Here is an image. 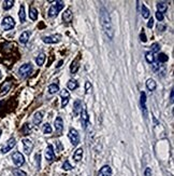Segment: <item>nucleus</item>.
Segmentation results:
<instances>
[{
	"mask_svg": "<svg viewBox=\"0 0 174 176\" xmlns=\"http://www.w3.org/2000/svg\"><path fill=\"white\" fill-rule=\"evenodd\" d=\"M83 109V104L80 100H76L73 104V113H74V116H79L80 113H82Z\"/></svg>",
	"mask_w": 174,
	"mask_h": 176,
	"instance_id": "obj_13",
	"label": "nucleus"
},
{
	"mask_svg": "<svg viewBox=\"0 0 174 176\" xmlns=\"http://www.w3.org/2000/svg\"><path fill=\"white\" fill-rule=\"evenodd\" d=\"M13 174H14V176H27L26 173L24 172V171H22V170H20V169H14Z\"/></svg>",
	"mask_w": 174,
	"mask_h": 176,
	"instance_id": "obj_37",
	"label": "nucleus"
},
{
	"mask_svg": "<svg viewBox=\"0 0 174 176\" xmlns=\"http://www.w3.org/2000/svg\"><path fill=\"white\" fill-rule=\"evenodd\" d=\"M98 176H112V169L111 166L104 165L102 166L98 173Z\"/></svg>",
	"mask_w": 174,
	"mask_h": 176,
	"instance_id": "obj_16",
	"label": "nucleus"
},
{
	"mask_svg": "<svg viewBox=\"0 0 174 176\" xmlns=\"http://www.w3.org/2000/svg\"><path fill=\"white\" fill-rule=\"evenodd\" d=\"M45 158L47 160V162L49 163H52L55 159V155H54V150H53V147L49 145L47 148H46V151H45Z\"/></svg>",
	"mask_w": 174,
	"mask_h": 176,
	"instance_id": "obj_11",
	"label": "nucleus"
},
{
	"mask_svg": "<svg viewBox=\"0 0 174 176\" xmlns=\"http://www.w3.org/2000/svg\"><path fill=\"white\" fill-rule=\"evenodd\" d=\"M158 30H159V31H160V29H164V28H166V27L164 26H162V25H160V24H159V25H158Z\"/></svg>",
	"mask_w": 174,
	"mask_h": 176,
	"instance_id": "obj_45",
	"label": "nucleus"
},
{
	"mask_svg": "<svg viewBox=\"0 0 174 176\" xmlns=\"http://www.w3.org/2000/svg\"><path fill=\"white\" fill-rule=\"evenodd\" d=\"M140 39H141V41L142 42H146V35H145V33L144 31H142L141 33H140Z\"/></svg>",
	"mask_w": 174,
	"mask_h": 176,
	"instance_id": "obj_40",
	"label": "nucleus"
},
{
	"mask_svg": "<svg viewBox=\"0 0 174 176\" xmlns=\"http://www.w3.org/2000/svg\"><path fill=\"white\" fill-rule=\"evenodd\" d=\"M156 17H157V20L159 22H161V21L163 20V14H161L160 12H156Z\"/></svg>",
	"mask_w": 174,
	"mask_h": 176,
	"instance_id": "obj_42",
	"label": "nucleus"
},
{
	"mask_svg": "<svg viewBox=\"0 0 174 176\" xmlns=\"http://www.w3.org/2000/svg\"><path fill=\"white\" fill-rule=\"evenodd\" d=\"M61 64H63V61H60L59 63H58V65H57V67H60V66H61Z\"/></svg>",
	"mask_w": 174,
	"mask_h": 176,
	"instance_id": "obj_47",
	"label": "nucleus"
},
{
	"mask_svg": "<svg viewBox=\"0 0 174 176\" xmlns=\"http://www.w3.org/2000/svg\"><path fill=\"white\" fill-rule=\"evenodd\" d=\"M13 6H14L13 0H6V1L4 2V10H10Z\"/></svg>",
	"mask_w": 174,
	"mask_h": 176,
	"instance_id": "obj_29",
	"label": "nucleus"
},
{
	"mask_svg": "<svg viewBox=\"0 0 174 176\" xmlns=\"http://www.w3.org/2000/svg\"><path fill=\"white\" fill-rule=\"evenodd\" d=\"M149 10H148L147 8H146V6H144V4H142V16L144 17V19H148L149 17Z\"/></svg>",
	"mask_w": 174,
	"mask_h": 176,
	"instance_id": "obj_32",
	"label": "nucleus"
},
{
	"mask_svg": "<svg viewBox=\"0 0 174 176\" xmlns=\"http://www.w3.org/2000/svg\"><path fill=\"white\" fill-rule=\"evenodd\" d=\"M144 176H151V167H146V169H145Z\"/></svg>",
	"mask_w": 174,
	"mask_h": 176,
	"instance_id": "obj_41",
	"label": "nucleus"
},
{
	"mask_svg": "<svg viewBox=\"0 0 174 176\" xmlns=\"http://www.w3.org/2000/svg\"><path fill=\"white\" fill-rule=\"evenodd\" d=\"M36 160L37 162H38V167L40 166V160H41V156H40V153H37L36 155Z\"/></svg>",
	"mask_w": 174,
	"mask_h": 176,
	"instance_id": "obj_44",
	"label": "nucleus"
},
{
	"mask_svg": "<svg viewBox=\"0 0 174 176\" xmlns=\"http://www.w3.org/2000/svg\"><path fill=\"white\" fill-rule=\"evenodd\" d=\"M72 165L69 163V161H66V162L63 164V170H65V171H70V170H72Z\"/></svg>",
	"mask_w": 174,
	"mask_h": 176,
	"instance_id": "obj_38",
	"label": "nucleus"
},
{
	"mask_svg": "<svg viewBox=\"0 0 174 176\" xmlns=\"http://www.w3.org/2000/svg\"><path fill=\"white\" fill-rule=\"evenodd\" d=\"M1 77H2V75H1V71H0V79H1Z\"/></svg>",
	"mask_w": 174,
	"mask_h": 176,
	"instance_id": "obj_49",
	"label": "nucleus"
},
{
	"mask_svg": "<svg viewBox=\"0 0 174 176\" xmlns=\"http://www.w3.org/2000/svg\"><path fill=\"white\" fill-rule=\"evenodd\" d=\"M69 140L70 142H71V144H72L73 146H76L77 144L80 143V135H79V132L76 131L75 129H70L69 131Z\"/></svg>",
	"mask_w": 174,
	"mask_h": 176,
	"instance_id": "obj_5",
	"label": "nucleus"
},
{
	"mask_svg": "<svg viewBox=\"0 0 174 176\" xmlns=\"http://www.w3.org/2000/svg\"><path fill=\"white\" fill-rule=\"evenodd\" d=\"M29 17L31 21H37L38 19V11H37L36 8L33 7H30L29 9Z\"/></svg>",
	"mask_w": 174,
	"mask_h": 176,
	"instance_id": "obj_23",
	"label": "nucleus"
},
{
	"mask_svg": "<svg viewBox=\"0 0 174 176\" xmlns=\"http://www.w3.org/2000/svg\"><path fill=\"white\" fill-rule=\"evenodd\" d=\"M83 158V148H77L75 150V152L73 155V159L75 160L76 162H80Z\"/></svg>",
	"mask_w": 174,
	"mask_h": 176,
	"instance_id": "obj_20",
	"label": "nucleus"
},
{
	"mask_svg": "<svg viewBox=\"0 0 174 176\" xmlns=\"http://www.w3.org/2000/svg\"><path fill=\"white\" fill-rule=\"evenodd\" d=\"M61 39V36L59 33H56V35H52V36H47V37H43L42 40L43 42L49 43V44H55V43H58Z\"/></svg>",
	"mask_w": 174,
	"mask_h": 176,
	"instance_id": "obj_7",
	"label": "nucleus"
},
{
	"mask_svg": "<svg viewBox=\"0 0 174 176\" xmlns=\"http://www.w3.org/2000/svg\"><path fill=\"white\" fill-rule=\"evenodd\" d=\"M72 19H73V13L71 9H67L63 14V20L65 23H70V22H72Z\"/></svg>",
	"mask_w": 174,
	"mask_h": 176,
	"instance_id": "obj_15",
	"label": "nucleus"
},
{
	"mask_svg": "<svg viewBox=\"0 0 174 176\" xmlns=\"http://www.w3.org/2000/svg\"><path fill=\"white\" fill-rule=\"evenodd\" d=\"M57 91H59V86L57 83H52L49 86V94H55Z\"/></svg>",
	"mask_w": 174,
	"mask_h": 176,
	"instance_id": "obj_26",
	"label": "nucleus"
},
{
	"mask_svg": "<svg viewBox=\"0 0 174 176\" xmlns=\"http://www.w3.org/2000/svg\"><path fill=\"white\" fill-rule=\"evenodd\" d=\"M1 26H2V28L4 30H10L12 28H14V26H15V21H14L13 17L11 16L4 17V20H2V22H1Z\"/></svg>",
	"mask_w": 174,
	"mask_h": 176,
	"instance_id": "obj_4",
	"label": "nucleus"
},
{
	"mask_svg": "<svg viewBox=\"0 0 174 176\" xmlns=\"http://www.w3.org/2000/svg\"><path fill=\"white\" fill-rule=\"evenodd\" d=\"M18 16H20V20L22 23H24V22L26 21V13H25V7H24V6H20Z\"/></svg>",
	"mask_w": 174,
	"mask_h": 176,
	"instance_id": "obj_27",
	"label": "nucleus"
},
{
	"mask_svg": "<svg viewBox=\"0 0 174 176\" xmlns=\"http://www.w3.org/2000/svg\"><path fill=\"white\" fill-rule=\"evenodd\" d=\"M67 86H68V89H69V90H75L76 88L79 86V84H77V82H76L75 80L71 79V80H69V81H68V83H67Z\"/></svg>",
	"mask_w": 174,
	"mask_h": 176,
	"instance_id": "obj_28",
	"label": "nucleus"
},
{
	"mask_svg": "<svg viewBox=\"0 0 174 176\" xmlns=\"http://www.w3.org/2000/svg\"><path fill=\"white\" fill-rule=\"evenodd\" d=\"M29 37H30V33L29 31H24L20 37V42L25 44V43L28 42V40H29Z\"/></svg>",
	"mask_w": 174,
	"mask_h": 176,
	"instance_id": "obj_21",
	"label": "nucleus"
},
{
	"mask_svg": "<svg viewBox=\"0 0 174 176\" xmlns=\"http://www.w3.org/2000/svg\"><path fill=\"white\" fill-rule=\"evenodd\" d=\"M79 69V63H77V61H73L72 64H71V67H70V71L72 73H75Z\"/></svg>",
	"mask_w": 174,
	"mask_h": 176,
	"instance_id": "obj_31",
	"label": "nucleus"
},
{
	"mask_svg": "<svg viewBox=\"0 0 174 176\" xmlns=\"http://www.w3.org/2000/svg\"><path fill=\"white\" fill-rule=\"evenodd\" d=\"M42 131L44 134L52 133V126H51V124H49V123H45V124L42 126Z\"/></svg>",
	"mask_w": 174,
	"mask_h": 176,
	"instance_id": "obj_30",
	"label": "nucleus"
},
{
	"mask_svg": "<svg viewBox=\"0 0 174 176\" xmlns=\"http://www.w3.org/2000/svg\"><path fill=\"white\" fill-rule=\"evenodd\" d=\"M100 21H101L102 28L104 30L105 35L110 39H113V37H114V29H113V25H112L111 22V17H110V14L106 11V9L103 7L100 9Z\"/></svg>",
	"mask_w": 174,
	"mask_h": 176,
	"instance_id": "obj_1",
	"label": "nucleus"
},
{
	"mask_svg": "<svg viewBox=\"0 0 174 176\" xmlns=\"http://www.w3.org/2000/svg\"><path fill=\"white\" fill-rule=\"evenodd\" d=\"M145 58L147 61V63L151 64L154 62V54L151 53V52H147V53L145 54Z\"/></svg>",
	"mask_w": 174,
	"mask_h": 176,
	"instance_id": "obj_35",
	"label": "nucleus"
},
{
	"mask_svg": "<svg viewBox=\"0 0 174 176\" xmlns=\"http://www.w3.org/2000/svg\"><path fill=\"white\" fill-rule=\"evenodd\" d=\"M141 106H142V110H143V113L144 116H147V107H146V94L144 92L141 93Z\"/></svg>",
	"mask_w": 174,
	"mask_h": 176,
	"instance_id": "obj_17",
	"label": "nucleus"
},
{
	"mask_svg": "<svg viewBox=\"0 0 174 176\" xmlns=\"http://www.w3.org/2000/svg\"><path fill=\"white\" fill-rule=\"evenodd\" d=\"M32 73V66L31 64H24L23 66L20 67L18 69V75L22 78H27L28 76H30V73Z\"/></svg>",
	"mask_w": 174,
	"mask_h": 176,
	"instance_id": "obj_3",
	"label": "nucleus"
},
{
	"mask_svg": "<svg viewBox=\"0 0 174 176\" xmlns=\"http://www.w3.org/2000/svg\"><path fill=\"white\" fill-rule=\"evenodd\" d=\"M92 84H90V82H87L85 83V91H86V93H90L92 92Z\"/></svg>",
	"mask_w": 174,
	"mask_h": 176,
	"instance_id": "obj_39",
	"label": "nucleus"
},
{
	"mask_svg": "<svg viewBox=\"0 0 174 176\" xmlns=\"http://www.w3.org/2000/svg\"><path fill=\"white\" fill-rule=\"evenodd\" d=\"M43 111H38V113H35V116H33V123L36 124V125H39L40 123L42 122L43 120Z\"/></svg>",
	"mask_w": 174,
	"mask_h": 176,
	"instance_id": "obj_19",
	"label": "nucleus"
},
{
	"mask_svg": "<svg viewBox=\"0 0 174 176\" xmlns=\"http://www.w3.org/2000/svg\"><path fill=\"white\" fill-rule=\"evenodd\" d=\"M55 129H56V132L58 135L63 133V119L60 118V117H57L55 120Z\"/></svg>",
	"mask_w": 174,
	"mask_h": 176,
	"instance_id": "obj_10",
	"label": "nucleus"
},
{
	"mask_svg": "<svg viewBox=\"0 0 174 176\" xmlns=\"http://www.w3.org/2000/svg\"><path fill=\"white\" fill-rule=\"evenodd\" d=\"M60 96L63 98V102H61V107H66L69 103V98H70V93L67 90H63L60 92Z\"/></svg>",
	"mask_w": 174,
	"mask_h": 176,
	"instance_id": "obj_14",
	"label": "nucleus"
},
{
	"mask_svg": "<svg viewBox=\"0 0 174 176\" xmlns=\"http://www.w3.org/2000/svg\"><path fill=\"white\" fill-rule=\"evenodd\" d=\"M157 12H160L161 14H163L164 12H167L168 10V4L166 2H158L157 4Z\"/></svg>",
	"mask_w": 174,
	"mask_h": 176,
	"instance_id": "obj_22",
	"label": "nucleus"
},
{
	"mask_svg": "<svg viewBox=\"0 0 174 176\" xmlns=\"http://www.w3.org/2000/svg\"><path fill=\"white\" fill-rule=\"evenodd\" d=\"M82 125L84 129H86V126H87V122H88V115H87V110H86L85 107H83L82 109Z\"/></svg>",
	"mask_w": 174,
	"mask_h": 176,
	"instance_id": "obj_18",
	"label": "nucleus"
},
{
	"mask_svg": "<svg viewBox=\"0 0 174 176\" xmlns=\"http://www.w3.org/2000/svg\"><path fill=\"white\" fill-rule=\"evenodd\" d=\"M22 133H23V135H29L30 133V126L29 124H25V125H23V129H22Z\"/></svg>",
	"mask_w": 174,
	"mask_h": 176,
	"instance_id": "obj_36",
	"label": "nucleus"
},
{
	"mask_svg": "<svg viewBox=\"0 0 174 176\" xmlns=\"http://www.w3.org/2000/svg\"><path fill=\"white\" fill-rule=\"evenodd\" d=\"M23 147H24V151L26 155H30V152L32 151L33 148V144L32 142L28 138H24L23 140Z\"/></svg>",
	"mask_w": 174,
	"mask_h": 176,
	"instance_id": "obj_9",
	"label": "nucleus"
},
{
	"mask_svg": "<svg viewBox=\"0 0 174 176\" xmlns=\"http://www.w3.org/2000/svg\"><path fill=\"white\" fill-rule=\"evenodd\" d=\"M12 160H13L14 164L16 166H22L24 163H25V158H24L23 155L20 152H18V151H16V152H14L13 155H12Z\"/></svg>",
	"mask_w": 174,
	"mask_h": 176,
	"instance_id": "obj_8",
	"label": "nucleus"
},
{
	"mask_svg": "<svg viewBox=\"0 0 174 176\" xmlns=\"http://www.w3.org/2000/svg\"><path fill=\"white\" fill-rule=\"evenodd\" d=\"M151 53L154 54V53H157V52H159L160 51V46H159V43H157V42H155V43H153L151 44Z\"/></svg>",
	"mask_w": 174,
	"mask_h": 176,
	"instance_id": "obj_34",
	"label": "nucleus"
},
{
	"mask_svg": "<svg viewBox=\"0 0 174 176\" xmlns=\"http://www.w3.org/2000/svg\"><path fill=\"white\" fill-rule=\"evenodd\" d=\"M168 60H169V56H167V54H164V53L158 54V61H159L160 63H166V62H168Z\"/></svg>",
	"mask_w": 174,
	"mask_h": 176,
	"instance_id": "obj_33",
	"label": "nucleus"
},
{
	"mask_svg": "<svg viewBox=\"0 0 174 176\" xmlns=\"http://www.w3.org/2000/svg\"><path fill=\"white\" fill-rule=\"evenodd\" d=\"M1 133H2V131H1V129H0V137H1Z\"/></svg>",
	"mask_w": 174,
	"mask_h": 176,
	"instance_id": "obj_48",
	"label": "nucleus"
},
{
	"mask_svg": "<svg viewBox=\"0 0 174 176\" xmlns=\"http://www.w3.org/2000/svg\"><path fill=\"white\" fill-rule=\"evenodd\" d=\"M153 25H154V20H153V17H151V19H149L147 22V27L148 28H151Z\"/></svg>",
	"mask_w": 174,
	"mask_h": 176,
	"instance_id": "obj_43",
	"label": "nucleus"
},
{
	"mask_svg": "<svg viewBox=\"0 0 174 176\" xmlns=\"http://www.w3.org/2000/svg\"><path fill=\"white\" fill-rule=\"evenodd\" d=\"M156 86H157V84L155 82V80L148 79L147 81H146V88H147L149 91H155L156 90Z\"/></svg>",
	"mask_w": 174,
	"mask_h": 176,
	"instance_id": "obj_24",
	"label": "nucleus"
},
{
	"mask_svg": "<svg viewBox=\"0 0 174 176\" xmlns=\"http://www.w3.org/2000/svg\"><path fill=\"white\" fill-rule=\"evenodd\" d=\"M170 100L171 102H173V90L171 91V93H170Z\"/></svg>",
	"mask_w": 174,
	"mask_h": 176,
	"instance_id": "obj_46",
	"label": "nucleus"
},
{
	"mask_svg": "<svg viewBox=\"0 0 174 176\" xmlns=\"http://www.w3.org/2000/svg\"><path fill=\"white\" fill-rule=\"evenodd\" d=\"M11 86H12V82L10 81H6L4 83H2V86L0 88V96H4L10 91Z\"/></svg>",
	"mask_w": 174,
	"mask_h": 176,
	"instance_id": "obj_12",
	"label": "nucleus"
},
{
	"mask_svg": "<svg viewBox=\"0 0 174 176\" xmlns=\"http://www.w3.org/2000/svg\"><path fill=\"white\" fill-rule=\"evenodd\" d=\"M16 145V140H15V138L14 137H11L10 140H8L7 143L4 144V146L1 147V153H7L9 152L12 148H14V146Z\"/></svg>",
	"mask_w": 174,
	"mask_h": 176,
	"instance_id": "obj_6",
	"label": "nucleus"
},
{
	"mask_svg": "<svg viewBox=\"0 0 174 176\" xmlns=\"http://www.w3.org/2000/svg\"><path fill=\"white\" fill-rule=\"evenodd\" d=\"M44 62H45V54H44V53L39 54V55L37 56V58H36L37 65H38V66H42L43 64H44Z\"/></svg>",
	"mask_w": 174,
	"mask_h": 176,
	"instance_id": "obj_25",
	"label": "nucleus"
},
{
	"mask_svg": "<svg viewBox=\"0 0 174 176\" xmlns=\"http://www.w3.org/2000/svg\"><path fill=\"white\" fill-rule=\"evenodd\" d=\"M63 7H65V4H63V1H56V2H54V4H52V7L49 8V17L57 16V14H58L60 11L63 10Z\"/></svg>",
	"mask_w": 174,
	"mask_h": 176,
	"instance_id": "obj_2",
	"label": "nucleus"
}]
</instances>
